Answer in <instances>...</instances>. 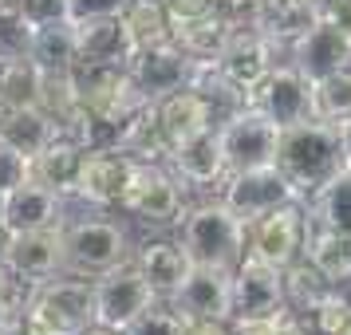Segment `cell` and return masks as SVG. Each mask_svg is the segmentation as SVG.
I'll use <instances>...</instances> for the list:
<instances>
[{
    "instance_id": "6da1fadb",
    "label": "cell",
    "mask_w": 351,
    "mask_h": 335,
    "mask_svg": "<svg viewBox=\"0 0 351 335\" xmlns=\"http://www.w3.org/2000/svg\"><path fill=\"white\" fill-rule=\"evenodd\" d=\"M174 237L182 240V249L193 264H209V269H225V272H233L249 253V225L241 221L221 197L190 201Z\"/></svg>"
},
{
    "instance_id": "7a4b0ae2",
    "label": "cell",
    "mask_w": 351,
    "mask_h": 335,
    "mask_svg": "<svg viewBox=\"0 0 351 335\" xmlns=\"http://www.w3.org/2000/svg\"><path fill=\"white\" fill-rule=\"evenodd\" d=\"M276 166L304 197H312L348 166L343 134L335 123H324V119H304L296 127H285L276 142Z\"/></svg>"
},
{
    "instance_id": "3957f363",
    "label": "cell",
    "mask_w": 351,
    "mask_h": 335,
    "mask_svg": "<svg viewBox=\"0 0 351 335\" xmlns=\"http://www.w3.org/2000/svg\"><path fill=\"white\" fill-rule=\"evenodd\" d=\"M24 323L32 335H83L95 327V284L75 272H60L56 280L32 288Z\"/></svg>"
},
{
    "instance_id": "277c9868",
    "label": "cell",
    "mask_w": 351,
    "mask_h": 335,
    "mask_svg": "<svg viewBox=\"0 0 351 335\" xmlns=\"http://www.w3.org/2000/svg\"><path fill=\"white\" fill-rule=\"evenodd\" d=\"M107 213V209H103ZM80 217V221H71L67 217L64 225V245H67V272H75V276H87V280H95L103 272L119 269L123 260L134 256V240H130L127 225L114 221V217Z\"/></svg>"
},
{
    "instance_id": "5b68a950",
    "label": "cell",
    "mask_w": 351,
    "mask_h": 335,
    "mask_svg": "<svg viewBox=\"0 0 351 335\" xmlns=\"http://www.w3.org/2000/svg\"><path fill=\"white\" fill-rule=\"evenodd\" d=\"M186 206H190V197L178 186V177L170 174V166H162V162H134V174H130L127 193L119 201V213H127L130 221L146 225V229L174 233Z\"/></svg>"
},
{
    "instance_id": "8992f818",
    "label": "cell",
    "mask_w": 351,
    "mask_h": 335,
    "mask_svg": "<svg viewBox=\"0 0 351 335\" xmlns=\"http://www.w3.org/2000/svg\"><path fill=\"white\" fill-rule=\"evenodd\" d=\"M221 154L229 162V174L237 170H256V166H272L276 162V142H280V127L272 123L265 111H256L253 103H245L237 111L221 114V123L213 127Z\"/></svg>"
},
{
    "instance_id": "52a82bcc",
    "label": "cell",
    "mask_w": 351,
    "mask_h": 335,
    "mask_svg": "<svg viewBox=\"0 0 351 335\" xmlns=\"http://www.w3.org/2000/svg\"><path fill=\"white\" fill-rule=\"evenodd\" d=\"M75 83H80L83 111L111 119V123H127L134 111H143L150 99L138 91V83L130 79V67L123 64H80L75 67Z\"/></svg>"
},
{
    "instance_id": "ba28073f",
    "label": "cell",
    "mask_w": 351,
    "mask_h": 335,
    "mask_svg": "<svg viewBox=\"0 0 351 335\" xmlns=\"http://www.w3.org/2000/svg\"><path fill=\"white\" fill-rule=\"evenodd\" d=\"M64 225H51V229H24V233H4L0 260L16 272L24 284H32V288L56 280L60 272H67Z\"/></svg>"
},
{
    "instance_id": "9c48e42d",
    "label": "cell",
    "mask_w": 351,
    "mask_h": 335,
    "mask_svg": "<svg viewBox=\"0 0 351 335\" xmlns=\"http://www.w3.org/2000/svg\"><path fill=\"white\" fill-rule=\"evenodd\" d=\"M91 284H95V323L111 327V332H127L130 323L158 300L134 260H123L119 269L95 276Z\"/></svg>"
},
{
    "instance_id": "30bf717a",
    "label": "cell",
    "mask_w": 351,
    "mask_h": 335,
    "mask_svg": "<svg viewBox=\"0 0 351 335\" xmlns=\"http://www.w3.org/2000/svg\"><path fill=\"white\" fill-rule=\"evenodd\" d=\"M217 197H221L245 225H253L256 217L272 213L276 206L304 201V193L280 174L276 162H272V166H256V170H237V174H229Z\"/></svg>"
},
{
    "instance_id": "8fae6325",
    "label": "cell",
    "mask_w": 351,
    "mask_h": 335,
    "mask_svg": "<svg viewBox=\"0 0 351 335\" xmlns=\"http://www.w3.org/2000/svg\"><path fill=\"white\" fill-rule=\"evenodd\" d=\"M288 308L285 296V269H276L261 256L245 253L233 269V323L237 319H265Z\"/></svg>"
},
{
    "instance_id": "7c38bea8",
    "label": "cell",
    "mask_w": 351,
    "mask_h": 335,
    "mask_svg": "<svg viewBox=\"0 0 351 335\" xmlns=\"http://www.w3.org/2000/svg\"><path fill=\"white\" fill-rule=\"evenodd\" d=\"M304 233H308V209H304V201L276 206L272 213H265V217H256L249 225V253L276 264V269H288L304 253Z\"/></svg>"
},
{
    "instance_id": "4fadbf2b",
    "label": "cell",
    "mask_w": 351,
    "mask_h": 335,
    "mask_svg": "<svg viewBox=\"0 0 351 335\" xmlns=\"http://www.w3.org/2000/svg\"><path fill=\"white\" fill-rule=\"evenodd\" d=\"M280 60H285V48H280L272 36H265L261 28H245V32L229 36V44L221 48V55H217L213 64H217V71H221L237 91L253 95L256 83L265 79Z\"/></svg>"
},
{
    "instance_id": "5bb4252c",
    "label": "cell",
    "mask_w": 351,
    "mask_h": 335,
    "mask_svg": "<svg viewBox=\"0 0 351 335\" xmlns=\"http://www.w3.org/2000/svg\"><path fill=\"white\" fill-rule=\"evenodd\" d=\"M170 174L178 177V186L186 190L190 201L197 197H217L225 186V177H229V162L221 154V142H217V134L209 130L202 138H193V142H182L170 150Z\"/></svg>"
},
{
    "instance_id": "9a60e30c",
    "label": "cell",
    "mask_w": 351,
    "mask_h": 335,
    "mask_svg": "<svg viewBox=\"0 0 351 335\" xmlns=\"http://www.w3.org/2000/svg\"><path fill=\"white\" fill-rule=\"evenodd\" d=\"M249 103H253L256 111L269 114L280 130L296 127L304 119H312V83L304 79L288 60H280L265 79L256 83V91L249 95Z\"/></svg>"
},
{
    "instance_id": "2e32d148",
    "label": "cell",
    "mask_w": 351,
    "mask_h": 335,
    "mask_svg": "<svg viewBox=\"0 0 351 335\" xmlns=\"http://www.w3.org/2000/svg\"><path fill=\"white\" fill-rule=\"evenodd\" d=\"M127 67H130V79L138 83V91H143L150 103H158V99L174 95V91H182V87H190L197 60L186 55L174 40H166V44L134 51Z\"/></svg>"
},
{
    "instance_id": "e0dca14e",
    "label": "cell",
    "mask_w": 351,
    "mask_h": 335,
    "mask_svg": "<svg viewBox=\"0 0 351 335\" xmlns=\"http://www.w3.org/2000/svg\"><path fill=\"white\" fill-rule=\"evenodd\" d=\"M285 60L300 71L308 83H319L351 67V40L339 36L328 20H316L304 36H296L285 48Z\"/></svg>"
},
{
    "instance_id": "ac0fdd59",
    "label": "cell",
    "mask_w": 351,
    "mask_h": 335,
    "mask_svg": "<svg viewBox=\"0 0 351 335\" xmlns=\"http://www.w3.org/2000/svg\"><path fill=\"white\" fill-rule=\"evenodd\" d=\"M170 303L186 319H225V323H233V272L193 264L186 272V280L178 284V292L170 296Z\"/></svg>"
},
{
    "instance_id": "d6986e66",
    "label": "cell",
    "mask_w": 351,
    "mask_h": 335,
    "mask_svg": "<svg viewBox=\"0 0 351 335\" xmlns=\"http://www.w3.org/2000/svg\"><path fill=\"white\" fill-rule=\"evenodd\" d=\"M130 174H134V158H127L123 150H87L80 186H75V201L91 209H119Z\"/></svg>"
},
{
    "instance_id": "ffe728a7",
    "label": "cell",
    "mask_w": 351,
    "mask_h": 335,
    "mask_svg": "<svg viewBox=\"0 0 351 335\" xmlns=\"http://www.w3.org/2000/svg\"><path fill=\"white\" fill-rule=\"evenodd\" d=\"M67 221V197L40 186L28 177L24 186L0 197V229L4 233H24V229H51Z\"/></svg>"
},
{
    "instance_id": "44dd1931",
    "label": "cell",
    "mask_w": 351,
    "mask_h": 335,
    "mask_svg": "<svg viewBox=\"0 0 351 335\" xmlns=\"http://www.w3.org/2000/svg\"><path fill=\"white\" fill-rule=\"evenodd\" d=\"M154 107H158V123H162V130H166L170 146L193 142V138L209 134V130L221 123V107H217L206 91H197V87H182L174 95L158 99Z\"/></svg>"
},
{
    "instance_id": "7402d4cb",
    "label": "cell",
    "mask_w": 351,
    "mask_h": 335,
    "mask_svg": "<svg viewBox=\"0 0 351 335\" xmlns=\"http://www.w3.org/2000/svg\"><path fill=\"white\" fill-rule=\"evenodd\" d=\"M130 260H134L138 272L150 280V288H154L158 300H170V296L178 292V284L186 280V272L193 269V260L186 256V249H182L178 237H146V240H138Z\"/></svg>"
},
{
    "instance_id": "603a6c76",
    "label": "cell",
    "mask_w": 351,
    "mask_h": 335,
    "mask_svg": "<svg viewBox=\"0 0 351 335\" xmlns=\"http://www.w3.org/2000/svg\"><path fill=\"white\" fill-rule=\"evenodd\" d=\"M75 24V40H80V64H130L134 55V40H130L123 12L114 16H83Z\"/></svg>"
},
{
    "instance_id": "cb8c5ba5",
    "label": "cell",
    "mask_w": 351,
    "mask_h": 335,
    "mask_svg": "<svg viewBox=\"0 0 351 335\" xmlns=\"http://www.w3.org/2000/svg\"><path fill=\"white\" fill-rule=\"evenodd\" d=\"M83 158H87V146L75 138V134H56L40 154L32 158V177L40 186L56 190L60 197L75 201V186H80V170H83Z\"/></svg>"
},
{
    "instance_id": "d4e9b609",
    "label": "cell",
    "mask_w": 351,
    "mask_h": 335,
    "mask_svg": "<svg viewBox=\"0 0 351 335\" xmlns=\"http://www.w3.org/2000/svg\"><path fill=\"white\" fill-rule=\"evenodd\" d=\"M332 284L348 288L351 284V233H339L332 225H319L308 217V233H304V253Z\"/></svg>"
},
{
    "instance_id": "484cf974",
    "label": "cell",
    "mask_w": 351,
    "mask_h": 335,
    "mask_svg": "<svg viewBox=\"0 0 351 335\" xmlns=\"http://www.w3.org/2000/svg\"><path fill=\"white\" fill-rule=\"evenodd\" d=\"M119 150L134 162H170V138H166V130L158 123V107L154 103H146L143 111H134L123 123V134H119Z\"/></svg>"
},
{
    "instance_id": "4316f807",
    "label": "cell",
    "mask_w": 351,
    "mask_h": 335,
    "mask_svg": "<svg viewBox=\"0 0 351 335\" xmlns=\"http://www.w3.org/2000/svg\"><path fill=\"white\" fill-rule=\"evenodd\" d=\"M28 55L40 71H75L80 67V40H75V24L71 20H56L44 24L28 36Z\"/></svg>"
},
{
    "instance_id": "83f0119b",
    "label": "cell",
    "mask_w": 351,
    "mask_h": 335,
    "mask_svg": "<svg viewBox=\"0 0 351 335\" xmlns=\"http://www.w3.org/2000/svg\"><path fill=\"white\" fill-rule=\"evenodd\" d=\"M170 28H174V44L186 55L193 60H217L221 48L229 44V36L233 28H225V20L217 12H197V16H186V20H170Z\"/></svg>"
},
{
    "instance_id": "f1b7e54d",
    "label": "cell",
    "mask_w": 351,
    "mask_h": 335,
    "mask_svg": "<svg viewBox=\"0 0 351 335\" xmlns=\"http://www.w3.org/2000/svg\"><path fill=\"white\" fill-rule=\"evenodd\" d=\"M304 209L308 217L319 225H332L339 233H351V166H343L339 174L319 186L312 197H304Z\"/></svg>"
},
{
    "instance_id": "f546056e",
    "label": "cell",
    "mask_w": 351,
    "mask_h": 335,
    "mask_svg": "<svg viewBox=\"0 0 351 335\" xmlns=\"http://www.w3.org/2000/svg\"><path fill=\"white\" fill-rule=\"evenodd\" d=\"M56 134H64V127L51 119L40 103H28V107H16V114H12V123H8V130H4V138L16 146L20 154H28V158H36L44 146L56 138Z\"/></svg>"
},
{
    "instance_id": "4dcf8cb0",
    "label": "cell",
    "mask_w": 351,
    "mask_h": 335,
    "mask_svg": "<svg viewBox=\"0 0 351 335\" xmlns=\"http://www.w3.org/2000/svg\"><path fill=\"white\" fill-rule=\"evenodd\" d=\"M332 288H339V284H332V280H328V276L308 260V256H296V260L285 269L288 308H292V312H300V316H312V312H316V303L324 300Z\"/></svg>"
},
{
    "instance_id": "1f68e13d",
    "label": "cell",
    "mask_w": 351,
    "mask_h": 335,
    "mask_svg": "<svg viewBox=\"0 0 351 335\" xmlns=\"http://www.w3.org/2000/svg\"><path fill=\"white\" fill-rule=\"evenodd\" d=\"M36 103H40L64 130H71L83 114L75 71H44V79H40V99H36Z\"/></svg>"
},
{
    "instance_id": "d6a6232c",
    "label": "cell",
    "mask_w": 351,
    "mask_h": 335,
    "mask_svg": "<svg viewBox=\"0 0 351 335\" xmlns=\"http://www.w3.org/2000/svg\"><path fill=\"white\" fill-rule=\"evenodd\" d=\"M123 24H127L130 40H134V51L154 48V44H166L174 40V28H170V12L162 0H127L123 8Z\"/></svg>"
},
{
    "instance_id": "836d02e7",
    "label": "cell",
    "mask_w": 351,
    "mask_h": 335,
    "mask_svg": "<svg viewBox=\"0 0 351 335\" xmlns=\"http://www.w3.org/2000/svg\"><path fill=\"white\" fill-rule=\"evenodd\" d=\"M44 71L32 64L28 51H0V95L12 99L16 107H28L40 99Z\"/></svg>"
},
{
    "instance_id": "e575fe53",
    "label": "cell",
    "mask_w": 351,
    "mask_h": 335,
    "mask_svg": "<svg viewBox=\"0 0 351 335\" xmlns=\"http://www.w3.org/2000/svg\"><path fill=\"white\" fill-rule=\"evenodd\" d=\"M312 119H324L335 127L351 119V67L312 83Z\"/></svg>"
},
{
    "instance_id": "d590c367",
    "label": "cell",
    "mask_w": 351,
    "mask_h": 335,
    "mask_svg": "<svg viewBox=\"0 0 351 335\" xmlns=\"http://www.w3.org/2000/svg\"><path fill=\"white\" fill-rule=\"evenodd\" d=\"M308 323L319 335H348L351 332V288H332L316 303V312L308 316Z\"/></svg>"
},
{
    "instance_id": "8d00e7d4",
    "label": "cell",
    "mask_w": 351,
    "mask_h": 335,
    "mask_svg": "<svg viewBox=\"0 0 351 335\" xmlns=\"http://www.w3.org/2000/svg\"><path fill=\"white\" fill-rule=\"evenodd\" d=\"M123 335H186V316L170 300H154Z\"/></svg>"
},
{
    "instance_id": "74e56055",
    "label": "cell",
    "mask_w": 351,
    "mask_h": 335,
    "mask_svg": "<svg viewBox=\"0 0 351 335\" xmlns=\"http://www.w3.org/2000/svg\"><path fill=\"white\" fill-rule=\"evenodd\" d=\"M209 12H217L225 20V28L245 32V28H261L265 24L269 0H209Z\"/></svg>"
},
{
    "instance_id": "f35d334b",
    "label": "cell",
    "mask_w": 351,
    "mask_h": 335,
    "mask_svg": "<svg viewBox=\"0 0 351 335\" xmlns=\"http://www.w3.org/2000/svg\"><path fill=\"white\" fill-rule=\"evenodd\" d=\"M304 332H308V316L292 312V308L265 319H237L233 323V335H304Z\"/></svg>"
},
{
    "instance_id": "ab89813d",
    "label": "cell",
    "mask_w": 351,
    "mask_h": 335,
    "mask_svg": "<svg viewBox=\"0 0 351 335\" xmlns=\"http://www.w3.org/2000/svg\"><path fill=\"white\" fill-rule=\"evenodd\" d=\"M28 177H32V158H28V154H20L16 146L0 134V197H4V193H12L16 186H24Z\"/></svg>"
},
{
    "instance_id": "60d3db41",
    "label": "cell",
    "mask_w": 351,
    "mask_h": 335,
    "mask_svg": "<svg viewBox=\"0 0 351 335\" xmlns=\"http://www.w3.org/2000/svg\"><path fill=\"white\" fill-rule=\"evenodd\" d=\"M28 300H32V284H24L16 272L0 260V312L4 316H20L28 308Z\"/></svg>"
},
{
    "instance_id": "b9f144b4",
    "label": "cell",
    "mask_w": 351,
    "mask_h": 335,
    "mask_svg": "<svg viewBox=\"0 0 351 335\" xmlns=\"http://www.w3.org/2000/svg\"><path fill=\"white\" fill-rule=\"evenodd\" d=\"M20 16H24V28L28 36L44 24H56V20H71L67 12V0H20Z\"/></svg>"
},
{
    "instance_id": "7bdbcfd3",
    "label": "cell",
    "mask_w": 351,
    "mask_h": 335,
    "mask_svg": "<svg viewBox=\"0 0 351 335\" xmlns=\"http://www.w3.org/2000/svg\"><path fill=\"white\" fill-rule=\"evenodd\" d=\"M127 0H67V12L71 20H83V16H114L123 12Z\"/></svg>"
},
{
    "instance_id": "ee69618b",
    "label": "cell",
    "mask_w": 351,
    "mask_h": 335,
    "mask_svg": "<svg viewBox=\"0 0 351 335\" xmlns=\"http://www.w3.org/2000/svg\"><path fill=\"white\" fill-rule=\"evenodd\" d=\"M319 20H328L335 32L351 40V0H335V4H332V8H328V12H324Z\"/></svg>"
},
{
    "instance_id": "f6af8a7d",
    "label": "cell",
    "mask_w": 351,
    "mask_h": 335,
    "mask_svg": "<svg viewBox=\"0 0 351 335\" xmlns=\"http://www.w3.org/2000/svg\"><path fill=\"white\" fill-rule=\"evenodd\" d=\"M170 20H186V16H197V12H209V0H162Z\"/></svg>"
},
{
    "instance_id": "bcb514c9",
    "label": "cell",
    "mask_w": 351,
    "mask_h": 335,
    "mask_svg": "<svg viewBox=\"0 0 351 335\" xmlns=\"http://www.w3.org/2000/svg\"><path fill=\"white\" fill-rule=\"evenodd\" d=\"M186 335H233V323H225V319H186Z\"/></svg>"
},
{
    "instance_id": "7dc6e473",
    "label": "cell",
    "mask_w": 351,
    "mask_h": 335,
    "mask_svg": "<svg viewBox=\"0 0 351 335\" xmlns=\"http://www.w3.org/2000/svg\"><path fill=\"white\" fill-rule=\"evenodd\" d=\"M0 335H32V332H28V323H24V312L4 319V323H0Z\"/></svg>"
},
{
    "instance_id": "c3c4849f",
    "label": "cell",
    "mask_w": 351,
    "mask_h": 335,
    "mask_svg": "<svg viewBox=\"0 0 351 335\" xmlns=\"http://www.w3.org/2000/svg\"><path fill=\"white\" fill-rule=\"evenodd\" d=\"M12 114H16V103H12V99H4V95H0V134L8 130V123H12Z\"/></svg>"
},
{
    "instance_id": "681fc988",
    "label": "cell",
    "mask_w": 351,
    "mask_h": 335,
    "mask_svg": "<svg viewBox=\"0 0 351 335\" xmlns=\"http://www.w3.org/2000/svg\"><path fill=\"white\" fill-rule=\"evenodd\" d=\"M304 4H308V8H312V16H324V12H328V8H332V4H335V0H304Z\"/></svg>"
},
{
    "instance_id": "f907efd6",
    "label": "cell",
    "mask_w": 351,
    "mask_h": 335,
    "mask_svg": "<svg viewBox=\"0 0 351 335\" xmlns=\"http://www.w3.org/2000/svg\"><path fill=\"white\" fill-rule=\"evenodd\" d=\"M339 134H343V154H348V166H351V119L339 123Z\"/></svg>"
},
{
    "instance_id": "816d5d0a",
    "label": "cell",
    "mask_w": 351,
    "mask_h": 335,
    "mask_svg": "<svg viewBox=\"0 0 351 335\" xmlns=\"http://www.w3.org/2000/svg\"><path fill=\"white\" fill-rule=\"evenodd\" d=\"M83 335H123V332H111V327H103V323H95V327H87Z\"/></svg>"
},
{
    "instance_id": "f5cc1de1",
    "label": "cell",
    "mask_w": 351,
    "mask_h": 335,
    "mask_svg": "<svg viewBox=\"0 0 351 335\" xmlns=\"http://www.w3.org/2000/svg\"><path fill=\"white\" fill-rule=\"evenodd\" d=\"M304 335H319V332H316V327H312V323H308V332H304Z\"/></svg>"
},
{
    "instance_id": "db71d44e",
    "label": "cell",
    "mask_w": 351,
    "mask_h": 335,
    "mask_svg": "<svg viewBox=\"0 0 351 335\" xmlns=\"http://www.w3.org/2000/svg\"><path fill=\"white\" fill-rule=\"evenodd\" d=\"M0 249H4V229H0Z\"/></svg>"
},
{
    "instance_id": "11a10c76",
    "label": "cell",
    "mask_w": 351,
    "mask_h": 335,
    "mask_svg": "<svg viewBox=\"0 0 351 335\" xmlns=\"http://www.w3.org/2000/svg\"><path fill=\"white\" fill-rule=\"evenodd\" d=\"M4 319H8V316H4V312H0V323H4Z\"/></svg>"
},
{
    "instance_id": "9f6ffc18",
    "label": "cell",
    "mask_w": 351,
    "mask_h": 335,
    "mask_svg": "<svg viewBox=\"0 0 351 335\" xmlns=\"http://www.w3.org/2000/svg\"><path fill=\"white\" fill-rule=\"evenodd\" d=\"M269 4H276V0H269Z\"/></svg>"
},
{
    "instance_id": "6f0895ef",
    "label": "cell",
    "mask_w": 351,
    "mask_h": 335,
    "mask_svg": "<svg viewBox=\"0 0 351 335\" xmlns=\"http://www.w3.org/2000/svg\"><path fill=\"white\" fill-rule=\"evenodd\" d=\"M348 288H351V284H348Z\"/></svg>"
}]
</instances>
